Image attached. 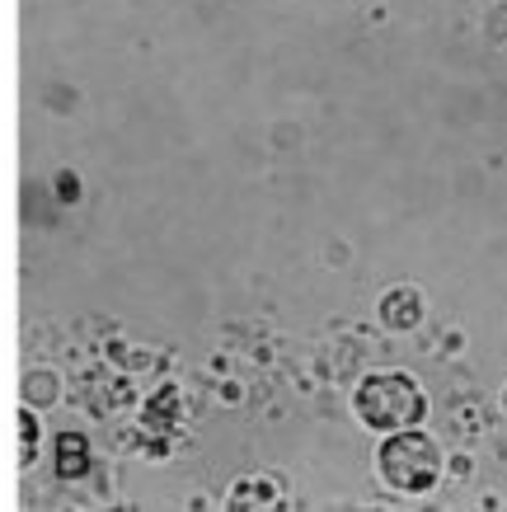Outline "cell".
I'll use <instances>...</instances> for the list:
<instances>
[{"label":"cell","mask_w":507,"mask_h":512,"mask_svg":"<svg viewBox=\"0 0 507 512\" xmlns=\"http://www.w3.org/2000/svg\"><path fill=\"white\" fill-rule=\"evenodd\" d=\"M52 466H57V480H85L90 466H94L90 437L85 433H57V442H52Z\"/></svg>","instance_id":"3"},{"label":"cell","mask_w":507,"mask_h":512,"mask_svg":"<svg viewBox=\"0 0 507 512\" xmlns=\"http://www.w3.org/2000/svg\"><path fill=\"white\" fill-rule=\"evenodd\" d=\"M357 404V419L376 428V433H395V428H414L423 414H428V400L418 390L414 376L404 372H376L367 376L353 395Z\"/></svg>","instance_id":"1"},{"label":"cell","mask_w":507,"mask_h":512,"mask_svg":"<svg viewBox=\"0 0 507 512\" xmlns=\"http://www.w3.org/2000/svg\"><path fill=\"white\" fill-rule=\"evenodd\" d=\"M24 395H29V404H52V400H57V376H52V372H33L29 381H24Z\"/></svg>","instance_id":"5"},{"label":"cell","mask_w":507,"mask_h":512,"mask_svg":"<svg viewBox=\"0 0 507 512\" xmlns=\"http://www.w3.org/2000/svg\"><path fill=\"white\" fill-rule=\"evenodd\" d=\"M19 437H24V451H19V461L29 466L33 456H38V414H29V409L19 414Z\"/></svg>","instance_id":"7"},{"label":"cell","mask_w":507,"mask_h":512,"mask_svg":"<svg viewBox=\"0 0 507 512\" xmlns=\"http://www.w3.org/2000/svg\"><path fill=\"white\" fill-rule=\"evenodd\" d=\"M381 315L390 329H414L418 315H423V301H418V292H409V287H400V292H390L381 301Z\"/></svg>","instance_id":"4"},{"label":"cell","mask_w":507,"mask_h":512,"mask_svg":"<svg viewBox=\"0 0 507 512\" xmlns=\"http://www.w3.org/2000/svg\"><path fill=\"white\" fill-rule=\"evenodd\" d=\"M169 409H179V395H174V390H160V395H155V400L151 404H146V423H151V428H155V423H160V428H165V423L169 419H174V414H169Z\"/></svg>","instance_id":"6"},{"label":"cell","mask_w":507,"mask_h":512,"mask_svg":"<svg viewBox=\"0 0 507 512\" xmlns=\"http://www.w3.org/2000/svg\"><path fill=\"white\" fill-rule=\"evenodd\" d=\"M57 198H62V202H76V198H80V179H76L71 170L57 174Z\"/></svg>","instance_id":"8"},{"label":"cell","mask_w":507,"mask_h":512,"mask_svg":"<svg viewBox=\"0 0 507 512\" xmlns=\"http://www.w3.org/2000/svg\"><path fill=\"white\" fill-rule=\"evenodd\" d=\"M381 480L400 494H428L442 480V447L418 428H395L381 442Z\"/></svg>","instance_id":"2"}]
</instances>
